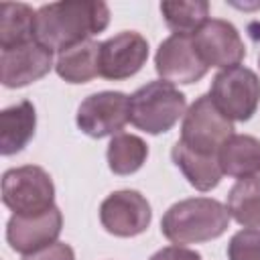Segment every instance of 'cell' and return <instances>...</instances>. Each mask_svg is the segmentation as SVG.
I'll return each mask as SVG.
<instances>
[{
  "label": "cell",
  "mask_w": 260,
  "mask_h": 260,
  "mask_svg": "<svg viewBox=\"0 0 260 260\" xmlns=\"http://www.w3.org/2000/svg\"><path fill=\"white\" fill-rule=\"evenodd\" d=\"M2 203L14 215H41L55 207V185L39 165L8 169L2 175Z\"/></svg>",
  "instance_id": "4"
},
{
  "label": "cell",
  "mask_w": 260,
  "mask_h": 260,
  "mask_svg": "<svg viewBox=\"0 0 260 260\" xmlns=\"http://www.w3.org/2000/svg\"><path fill=\"white\" fill-rule=\"evenodd\" d=\"M185 112V93L162 79L148 81L130 95V124L152 136L169 132Z\"/></svg>",
  "instance_id": "3"
},
{
  "label": "cell",
  "mask_w": 260,
  "mask_h": 260,
  "mask_svg": "<svg viewBox=\"0 0 260 260\" xmlns=\"http://www.w3.org/2000/svg\"><path fill=\"white\" fill-rule=\"evenodd\" d=\"M37 10L22 2H4L0 6V49H10L35 41Z\"/></svg>",
  "instance_id": "18"
},
{
  "label": "cell",
  "mask_w": 260,
  "mask_h": 260,
  "mask_svg": "<svg viewBox=\"0 0 260 260\" xmlns=\"http://www.w3.org/2000/svg\"><path fill=\"white\" fill-rule=\"evenodd\" d=\"M230 136H234V124L215 108L209 93L199 95L183 116L179 140L195 152L219 154Z\"/></svg>",
  "instance_id": "6"
},
{
  "label": "cell",
  "mask_w": 260,
  "mask_h": 260,
  "mask_svg": "<svg viewBox=\"0 0 260 260\" xmlns=\"http://www.w3.org/2000/svg\"><path fill=\"white\" fill-rule=\"evenodd\" d=\"M152 209L146 197L134 189L110 193L100 205L102 228L116 238H134L148 230Z\"/></svg>",
  "instance_id": "8"
},
{
  "label": "cell",
  "mask_w": 260,
  "mask_h": 260,
  "mask_svg": "<svg viewBox=\"0 0 260 260\" xmlns=\"http://www.w3.org/2000/svg\"><path fill=\"white\" fill-rule=\"evenodd\" d=\"M160 14L173 35L193 37L201 24L209 18V2L189 0V2H160Z\"/></svg>",
  "instance_id": "21"
},
{
  "label": "cell",
  "mask_w": 260,
  "mask_h": 260,
  "mask_svg": "<svg viewBox=\"0 0 260 260\" xmlns=\"http://www.w3.org/2000/svg\"><path fill=\"white\" fill-rule=\"evenodd\" d=\"M150 260H201V254L187 246H167L154 252Z\"/></svg>",
  "instance_id": "24"
},
{
  "label": "cell",
  "mask_w": 260,
  "mask_h": 260,
  "mask_svg": "<svg viewBox=\"0 0 260 260\" xmlns=\"http://www.w3.org/2000/svg\"><path fill=\"white\" fill-rule=\"evenodd\" d=\"M219 167L223 175L248 179L260 175V140L250 134H234L219 148Z\"/></svg>",
  "instance_id": "16"
},
{
  "label": "cell",
  "mask_w": 260,
  "mask_h": 260,
  "mask_svg": "<svg viewBox=\"0 0 260 260\" xmlns=\"http://www.w3.org/2000/svg\"><path fill=\"white\" fill-rule=\"evenodd\" d=\"M130 122V95L122 91H98L87 95L75 114L77 128L89 138L116 136Z\"/></svg>",
  "instance_id": "7"
},
{
  "label": "cell",
  "mask_w": 260,
  "mask_h": 260,
  "mask_svg": "<svg viewBox=\"0 0 260 260\" xmlns=\"http://www.w3.org/2000/svg\"><path fill=\"white\" fill-rule=\"evenodd\" d=\"M53 67V53L37 41L0 49V79L8 89L30 85L45 77Z\"/></svg>",
  "instance_id": "12"
},
{
  "label": "cell",
  "mask_w": 260,
  "mask_h": 260,
  "mask_svg": "<svg viewBox=\"0 0 260 260\" xmlns=\"http://www.w3.org/2000/svg\"><path fill=\"white\" fill-rule=\"evenodd\" d=\"M154 69L162 81L169 83H195L207 73V65L195 51L193 37L189 35H171L167 37L154 55Z\"/></svg>",
  "instance_id": "11"
},
{
  "label": "cell",
  "mask_w": 260,
  "mask_h": 260,
  "mask_svg": "<svg viewBox=\"0 0 260 260\" xmlns=\"http://www.w3.org/2000/svg\"><path fill=\"white\" fill-rule=\"evenodd\" d=\"M100 45L98 41H83L63 53L55 61V71L67 83H87L100 75Z\"/></svg>",
  "instance_id": "17"
},
{
  "label": "cell",
  "mask_w": 260,
  "mask_h": 260,
  "mask_svg": "<svg viewBox=\"0 0 260 260\" xmlns=\"http://www.w3.org/2000/svg\"><path fill=\"white\" fill-rule=\"evenodd\" d=\"M108 167L114 175H132L142 169V165L148 158V144L128 132H120L112 136L108 150H106Z\"/></svg>",
  "instance_id": "19"
},
{
  "label": "cell",
  "mask_w": 260,
  "mask_h": 260,
  "mask_svg": "<svg viewBox=\"0 0 260 260\" xmlns=\"http://www.w3.org/2000/svg\"><path fill=\"white\" fill-rule=\"evenodd\" d=\"M22 260H75V252L69 244L65 242H55L39 252L26 254Z\"/></svg>",
  "instance_id": "23"
},
{
  "label": "cell",
  "mask_w": 260,
  "mask_h": 260,
  "mask_svg": "<svg viewBox=\"0 0 260 260\" xmlns=\"http://www.w3.org/2000/svg\"><path fill=\"white\" fill-rule=\"evenodd\" d=\"M193 45L207 67L230 69L246 57V45L238 28L221 18H207L193 35Z\"/></svg>",
  "instance_id": "9"
},
{
  "label": "cell",
  "mask_w": 260,
  "mask_h": 260,
  "mask_svg": "<svg viewBox=\"0 0 260 260\" xmlns=\"http://www.w3.org/2000/svg\"><path fill=\"white\" fill-rule=\"evenodd\" d=\"M63 230V213L55 205L41 215H12L6 223V242L22 256L39 252L57 242Z\"/></svg>",
  "instance_id": "13"
},
{
  "label": "cell",
  "mask_w": 260,
  "mask_h": 260,
  "mask_svg": "<svg viewBox=\"0 0 260 260\" xmlns=\"http://www.w3.org/2000/svg\"><path fill=\"white\" fill-rule=\"evenodd\" d=\"M148 59V41L136 30H122L100 45V75L122 81L136 75Z\"/></svg>",
  "instance_id": "10"
},
{
  "label": "cell",
  "mask_w": 260,
  "mask_h": 260,
  "mask_svg": "<svg viewBox=\"0 0 260 260\" xmlns=\"http://www.w3.org/2000/svg\"><path fill=\"white\" fill-rule=\"evenodd\" d=\"M171 158L183 173V177L189 181L191 187L197 191H211L219 185L223 171L219 167L217 154H201L191 148H187L181 140H177L171 148Z\"/></svg>",
  "instance_id": "15"
},
{
  "label": "cell",
  "mask_w": 260,
  "mask_h": 260,
  "mask_svg": "<svg viewBox=\"0 0 260 260\" xmlns=\"http://www.w3.org/2000/svg\"><path fill=\"white\" fill-rule=\"evenodd\" d=\"M37 110L32 102L22 100L0 112V152L4 156L20 152L35 136Z\"/></svg>",
  "instance_id": "14"
},
{
  "label": "cell",
  "mask_w": 260,
  "mask_h": 260,
  "mask_svg": "<svg viewBox=\"0 0 260 260\" xmlns=\"http://www.w3.org/2000/svg\"><path fill=\"white\" fill-rule=\"evenodd\" d=\"M228 213L244 228H260V175L238 179L228 193Z\"/></svg>",
  "instance_id": "20"
},
{
  "label": "cell",
  "mask_w": 260,
  "mask_h": 260,
  "mask_svg": "<svg viewBox=\"0 0 260 260\" xmlns=\"http://www.w3.org/2000/svg\"><path fill=\"white\" fill-rule=\"evenodd\" d=\"M258 65H260V57H258Z\"/></svg>",
  "instance_id": "25"
},
{
  "label": "cell",
  "mask_w": 260,
  "mask_h": 260,
  "mask_svg": "<svg viewBox=\"0 0 260 260\" xmlns=\"http://www.w3.org/2000/svg\"><path fill=\"white\" fill-rule=\"evenodd\" d=\"M228 260H260V230L244 228L228 242Z\"/></svg>",
  "instance_id": "22"
},
{
  "label": "cell",
  "mask_w": 260,
  "mask_h": 260,
  "mask_svg": "<svg viewBox=\"0 0 260 260\" xmlns=\"http://www.w3.org/2000/svg\"><path fill=\"white\" fill-rule=\"evenodd\" d=\"M228 207L211 197H189L173 203L162 219L160 232L175 246L201 244L225 234L230 225Z\"/></svg>",
  "instance_id": "2"
},
{
  "label": "cell",
  "mask_w": 260,
  "mask_h": 260,
  "mask_svg": "<svg viewBox=\"0 0 260 260\" xmlns=\"http://www.w3.org/2000/svg\"><path fill=\"white\" fill-rule=\"evenodd\" d=\"M110 24V8L100 0H61L43 4L37 10L35 41L51 53H63Z\"/></svg>",
  "instance_id": "1"
},
{
  "label": "cell",
  "mask_w": 260,
  "mask_h": 260,
  "mask_svg": "<svg viewBox=\"0 0 260 260\" xmlns=\"http://www.w3.org/2000/svg\"><path fill=\"white\" fill-rule=\"evenodd\" d=\"M209 98L228 120L248 122L260 104V77L244 65L221 69L211 79Z\"/></svg>",
  "instance_id": "5"
}]
</instances>
